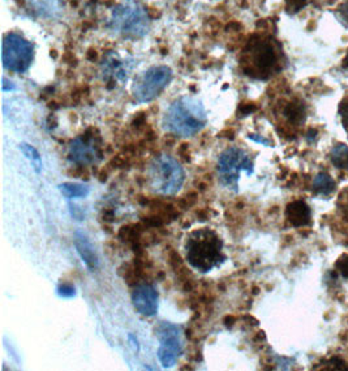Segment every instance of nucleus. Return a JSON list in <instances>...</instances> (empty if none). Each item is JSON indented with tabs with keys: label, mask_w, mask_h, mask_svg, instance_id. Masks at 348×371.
Wrapping results in <instances>:
<instances>
[{
	"label": "nucleus",
	"mask_w": 348,
	"mask_h": 371,
	"mask_svg": "<svg viewBox=\"0 0 348 371\" xmlns=\"http://www.w3.org/2000/svg\"><path fill=\"white\" fill-rule=\"evenodd\" d=\"M207 124L205 106L195 96H184L175 99L166 110L162 119L164 130L176 137H193Z\"/></svg>",
	"instance_id": "nucleus-1"
},
{
	"label": "nucleus",
	"mask_w": 348,
	"mask_h": 371,
	"mask_svg": "<svg viewBox=\"0 0 348 371\" xmlns=\"http://www.w3.org/2000/svg\"><path fill=\"white\" fill-rule=\"evenodd\" d=\"M152 28L149 12L139 0H121L110 11L106 29L115 37L137 41L146 37Z\"/></svg>",
	"instance_id": "nucleus-2"
},
{
	"label": "nucleus",
	"mask_w": 348,
	"mask_h": 371,
	"mask_svg": "<svg viewBox=\"0 0 348 371\" xmlns=\"http://www.w3.org/2000/svg\"><path fill=\"white\" fill-rule=\"evenodd\" d=\"M185 258L197 271L209 273L226 261L223 241L213 230L193 231L185 241Z\"/></svg>",
	"instance_id": "nucleus-3"
},
{
	"label": "nucleus",
	"mask_w": 348,
	"mask_h": 371,
	"mask_svg": "<svg viewBox=\"0 0 348 371\" xmlns=\"http://www.w3.org/2000/svg\"><path fill=\"white\" fill-rule=\"evenodd\" d=\"M184 169L168 154H158L148 167V185L150 191L159 196H175L183 188Z\"/></svg>",
	"instance_id": "nucleus-4"
},
{
	"label": "nucleus",
	"mask_w": 348,
	"mask_h": 371,
	"mask_svg": "<svg viewBox=\"0 0 348 371\" xmlns=\"http://www.w3.org/2000/svg\"><path fill=\"white\" fill-rule=\"evenodd\" d=\"M217 172L219 182L225 188L238 191L241 172H245L250 176L253 173V160L245 150L231 146L219 154Z\"/></svg>",
	"instance_id": "nucleus-5"
},
{
	"label": "nucleus",
	"mask_w": 348,
	"mask_h": 371,
	"mask_svg": "<svg viewBox=\"0 0 348 371\" xmlns=\"http://www.w3.org/2000/svg\"><path fill=\"white\" fill-rule=\"evenodd\" d=\"M174 72L167 65H153L136 76L132 85V96L139 103H150L170 85Z\"/></svg>",
	"instance_id": "nucleus-6"
},
{
	"label": "nucleus",
	"mask_w": 348,
	"mask_h": 371,
	"mask_svg": "<svg viewBox=\"0 0 348 371\" xmlns=\"http://www.w3.org/2000/svg\"><path fill=\"white\" fill-rule=\"evenodd\" d=\"M34 44L19 33H7L1 43L4 69L13 74H25L34 60Z\"/></svg>",
	"instance_id": "nucleus-7"
},
{
	"label": "nucleus",
	"mask_w": 348,
	"mask_h": 371,
	"mask_svg": "<svg viewBox=\"0 0 348 371\" xmlns=\"http://www.w3.org/2000/svg\"><path fill=\"white\" fill-rule=\"evenodd\" d=\"M241 63L245 74L266 78L277 67L278 58L272 43L261 38H254L247 44Z\"/></svg>",
	"instance_id": "nucleus-8"
},
{
	"label": "nucleus",
	"mask_w": 348,
	"mask_h": 371,
	"mask_svg": "<svg viewBox=\"0 0 348 371\" xmlns=\"http://www.w3.org/2000/svg\"><path fill=\"white\" fill-rule=\"evenodd\" d=\"M134 65L136 62L131 55H123L119 51L111 50L105 53L101 60L99 74L107 87L114 89L128 81Z\"/></svg>",
	"instance_id": "nucleus-9"
},
{
	"label": "nucleus",
	"mask_w": 348,
	"mask_h": 371,
	"mask_svg": "<svg viewBox=\"0 0 348 371\" xmlns=\"http://www.w3.org/2000/svg\"><path fill=\"white\" fill-rule=\"evenodd\" d=\"M155 335L159 340V348L157 354L161 365L164 369L173 368L184 352L182 327L170 322H161L155 329Z\"/></svg>",
	"instance_id": "nucleus-10"
},
{
	"label": "nucleus",
	"mask_w": 348,
	"mask_h": 371,
	"mask_svg": "<svg viewBox=\"0 0 348 371\" xmlns=\"http://www.w3.org/2000/svg\"><path fill=\"white\" fill-rule=\"evenodd\" d=\"M68 159L80 167L97 164L102 159L98 136H96L94 132L87 130L75 138L68 148Z\"/></svg>",
	"instance_id": "nucleus-11"
},
{
	"label": "nucleus",
	"mask_w": 348,
	"mask_h": 371,
	"mask_svg": "<svg viewBox=\"0 0 348 371\" xmlns=\"http://www.w3.org/2000/svg\"><path fill=\"white\" fill-rule=\"evenodd\" d=\"M132 304L143 317H154L159 309L158 291L150 284L137 286L132 292Z\"/></svg>",
	"instance_id": "nucleus-12"
},
{
	"label": "nucleus",
	"mask_w": 348,
	"mask_h": 371,
	"mask_svg": "<svg viewBox=\"0 0 348 371\" xmlns=\"http://www.w3.org/2000/svg\"><path fill=\"white\" fill-rule=\"evenodd\" d=\"M75 248H76L77 253L81 257L82 262L87 265L89 270L94 271L99 267V258L97 252H96V248L92 243L90 237L87 236L84 231L81 230H77L75 232Z\"/></svg>",
	"instance_id": "nucleus-13"
},
{
	"label": "nucleus",
	"mask_w": 348,
	"mask_h": 371,
	"mask_svg": "<svg viewBox=\"0 0 348 371\" xmlns=\"http://www.w3.org/2000/svg\"><path fill=\"white\" fill-rule=\"evenodd\" d=\"M28 4L34 15L41 19L55 20L59 19L63 13V6L60 0H28Z\"/></svg>",
	"instance_id": "nucleus-14"
},
{
	"label": "nucleus",
	"mask_w": 348,
	"mask_h": 371,
	"mask_svg": "<svg viewBox=\"0 0 348 371\" xmlns=\"http://www.w3.org/2000/svg\"><path fill=\"white\" fill-rule=\"evenodd\" d=\"M286 216L294 227H304L311 222V210L305 202L294 201L287 206Z\"/></svg>",
	"instance_id": "nucleus-15"
},
{
	"label": "nucleus",
	"mask_w": 348,
	"mask_h": 371,
	"mask_svg": "<svg viewBox=\"0 0 348 371\" xmlns=\"http://www.w3.org/2000/svg\"><path fill=\"white\" fill-rule=\"evenodd\" d=\"M59 191L68 200H75L87 197L90 193V188L85 184L80 182H63L59 185Z\"/></svg>",
	"instance_id": "nucleus-16"
},
{
	"label": "nucleus",
	"mask_w": 348,
	"mask_h": 371,
	"mask_svg": "<svg viewBox=\"0 0 348 371\" xmlns=\"http://www.w3.org/2000/svg\"><path fill=\"white\" fill-rule=\"evenodd\" d=\"M336 189V182L327 175V173H318L313 181V191L315 194L321 196H329Z\"/></svg>",
	"instance_id": "nucleus-17"
},
{
	"label": "nucleus",
	"mask_w": 348,
	"mask_h": 371,
	"mask_svg": "<svg viewBox=\"0 0 348 371\" xmlns=\"http://www.w3.org/2000/svg\"><path fill=\"white\" fill-rule=\"evenodd\" d=\"M284 117L294 124L303 123L305 119V108L303 103H300V102L288 103L284 108Z\"/></svg>",
	"instance_id": "nucleus-18"
},
{
	"label": "nucleus",
	"mask_w": 348,
	"mask_h": 371,
	"mask_svg": "<svg viewBox=\"0 0 348 371\" xmlns=\"http://www.w3.org/2000/svg\"><path fill=\"white\" fill-rule=\"evenodd\" d=\"M330 158L338 169H348V148L346 145H336L331 150Z\"/></svg>",
	"instance_id": "nucleus-19"
},
{
	"label": "nucleus",
	"mask_w": 348,
	"mask_h": 371,
	"mask_svg": "<svg viewBox=\"0 0 348 371\" xmlns=\"http://www.w3.org/2000/svg\"><path fill=\"white\" fill-rule=\"evenodd\" d=\"M20 150H21L22 154L32 162L35 172L41 173L42 159H41V154L38 153V150L29 144H20Z\"/></svg>",
	"instance_id": "nucleus-20"
},
{
	"label": "nucleus",
	"mask_w": 348,
	"mask_h": 371,
	"mask_svg": "<svg viewBox=\"0 0 348 371\" xmlns=\"http://www.w3.org/2000/svg\"><path fill=\"white\" fill-rule=\"evenodd\" d=\"M56 292H58V296L62 298H72L76 296V286L72 283H62L56 288Z\"/></svg>",
	"instance_id": "nucleus-21"
},
{
	"label": "nucleus",
	"mask_w": 348,
	"mask_h": 371,
	"mask_svg": "<svg viewBox=\"0 0 348 371\" xmlns=\"http://www.w3.org/2000/svg\"><path fill=\"white\" fill-rule=\"evenodd\" d=\"M308 4V0H286V10L288 13H297Z\"/></svg>",
	"instance_id": "nucleus-22"
},
{
	"label": "nucleus",
	"mask_w": 348,
	"mask_h": 371,
	"mask_svg": "<svg viewBox=\"0 0 348 371\" xmlns=\"http://www.w3.org/2000/svg\"><path fill=\"white\" fill-rule=\"evenodd\" d=\"M327 370H342L346 371L348 370L347 363L342 359L339 357H333L327 362Z\"/></svg>",
	"instance_id": "nucleus-23"
},
{
	"label": "nucleus",
	"mask_w": 348,
	"mask_h": 371,
	"mask_svg": "<svg viewBox=\"0 0 348 371\" xmlns=\"http://www.w3.org/2000/svg\"><path fill=\"white\" fill-rule=\"evenodd\" d=\"M338 271L343 275V277L348 279V255H342L336 264Z\"/></svg>",
	"instance_id": "nucleus-24"
},
{
	"label": "nucleus",
	"mask_w": 348,
	"mask_h": 371,
	"mask_svg": "<svg viewBox=\"0 0 348 371\" xmlns=\"http://www.w3.org/2000/svg\"><path fill=\"white\" fill-rule=\"evenodd\" d=\"M339 115L342 117V123L345 127L348 128V102L339 107Z\"/></svg>",
	"instance_id": "nucleus-25"
},
{
	"label": "nucleus",
	"mask_w": 348,
	"mask_h": 371,
	"mask_svg": "<svg viewBox=\"0 0 348 371\" xmlns=\"http://www.w3.org/2000/svg\"><path fill=\"white\" fill-rule=\"evenodd\" d=\"M339 15H340V17L343 19V21H346L348 26V1L343 3V4L339 7Z\"/></svg>",
	"instance_id": "nucleus-26"
},
{
	"label": "nucleus",
	"mask_w": 348,
	"mask_h": 371,
	"mask_svg": "<svg viewBox=\"0 0 348 371\" xmlns=\"http://www.w3.org/2000/svg\"><path fill=\"white\" fill-rule=\"evenodd\" d=\"M16 89V86L13 85V83H10L8 80H7V77H4L3 78V92H11V90H15Z\"/></svg>",
	"instance_id": "nucleus-27"
},
{
	"label": "nucleus",
	"mask_w": 348,
	"mask_h": 371,
	"mask_svg": "<svg viewBox=\"0 0 348 371\" xmlns=\"http://www.w3.org/2000/svg\"><path fill=\"white\" fill-rule=\"evenodd\" d=\"M250 139L256 141V142H261V144H265V145H269V141H266L265 138L256 137V135H250Z\"/></svg>",
	"instance_id": "nucleus-28"
},
{
	"label": "nucleus",
	"mask_w": 348,
	"mask_h": 371,
	"mask_svg": "<svg viewBox=\"0 0 348 371\" xmlns=\"http://www.w3.org/2000/svg\"><path fill=\"white\" fill-rule=\"evenodd\" d=\"M315 136H317V132H315V129H309V132H308V139L311 141V139L315 138Z\"/></svg>",
	"instance_id": "nucleus-29"
},
{
	"label": "nucleus",
	"mask_w": 348,
	"mask_h": 371,
	"mask_svg": "<svg viewBox=\"0 0 348 371\" xmlns=\"http://www.w3.org/2000/svg\"><path fill=\"white\" fill-rule=\"evenodd\" d=\"M343 68L348 71V53L347 55H346V58H345V60H343Z\"/></svg>",
	"instance_id": "nucleus-30"
}]
</instances>
